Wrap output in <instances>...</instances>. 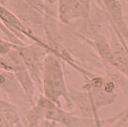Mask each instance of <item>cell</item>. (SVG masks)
<instances>
[{"label":"cell","instance_id":"6da1fadb","mask_svg":"<svg viewBox=\"0 0 128 127\" xmlns=\"http://www.w3.org/2000/svg\"><path fill=\"white\" fill-rule=\"evenodd\" d=\"M41 92L47 98L59 106H61V98L67 103H72L60 58L52 52H50L44 59Z\"/></svg>","mask_w":128,"mask_h":127},{"label":"cell","instance_id":"7a4b0ae2","mask_svg":"<svg viewBox=\"0 0 128 127\" xmlns=\"http://www.w3.org/2000/svg\"><path fill=\"white\" fill-rule=\"evenodd\" d=\"M23 64L39 90L41 91V76L45 56L52 52V47L48 44H38L34 42L32 45H16Z\"/></svg>","mask_w":128,"mask_h":127},{"label":"cell","instance_id":"3957f363","mask_svg":"<svg viewBox=\"0 0 128 127\" xmlns=\"http://www.w3.org/2000/svg\"><path fill=\"white\" fill-rule=\"evenodd\" d=\"M92 0H58V16L61 23L69 24L78 19L90 23Z\"/></svg>","mask_w":128,"mask_h":127},{"label":"cell","instance_id":"277c9868","mask_svg":"<svg viewBox=\"0 0 128 127\" xmlns=\"http://www.w3.org/2000/svg\"><path fill=\"white\" fill-rule=\"evenodd\" d=\"M106 11L109 21L115 30V34L124 42H128V24L123 14V9L120 0H100Z\"/></svg>","mask_w":128,"mask_h":127},{"label":"cell","instance_id":"5b68a950","mask_svg":"<svg viewBox=\"0 0 128 127\" xmlns=\"http://www.w3.org/2000/svg\"><path fill=\"white\" fill-rule=\"evenodd\" d=\"M0 20L6 26L8 31H10L11 32H12L14 34L16 32L21 34L23 36L31 38L34 42L38 43V44H44L40 39L32 36V32L27 29V27L22 23L21 20L14 12H12L9 9H7L1 4H0Z\"/></svg>","mask_w":128,"mask_h":127},{"label":"cell","instance_id":"8992f818","mask_svg":"<svg viewBox=\"0 0 128 127\" xmlns=\"http://www.w3.org/2000/svg\"><path fill=\"white\" fill-rule=\"evenodd\" d=\"M113 52V66L128 78V47L117 34L113 36L110 42Z\"/></svg>","mask_w":128,"mask_h":127},{"label":"cell","instance_id":"52a82bcc","mask_svg":"<svg viewBox=\"0 0 128 127\" xmlns=\"http://www.w3.org/2000/svg\"><path fill=\"white\" fill-rule=\"evenodd\" d=\"M90 31L92 34L94 46L96 48V52L98 53V56L102 58V59L105 63L109 64L110 66H113L114 58H113V52L110 42H108L105 36L98 32L94 26L90 27Z\"/></svg>","mask_w":128,"mask_h":127},{"label":"cell","instance_id":"ba28073f","mask_svg":"<svg viewBox=\"0 0 128 127\" xmlns=\"http://www.w3.org/2000/svg\"><path fill=\"white\" fill-rule=\"evenodd\" d=\"M14 74V76H16L18 84L21 87L23 94L27 98L29 103L32 105L36 102V92L38 87H36L34 80L32 78L31 74H29L26 68L16 71Z\"/></svg>","mask_w":128,"mask_h":127},{"label":"cell","instance_id":"9c48e42d","mask_svg":"<svg viewBox=\"0 0 128 127\" xmlns=\"http://www.w3.org/2000/svg\"><path fill=\"white\" fill-rule=\"evenodd\" d=\"M24 125L21 122L16 106L0 98V126Z\"/></svg>","mask_w":128,"mask_h":127},{"label":"cell","instance_id":"30bf717a","mask_svg":"<svg viewBox=\"0 0 128 127\" xmlns=\"http://www.w3.org/2000/svg\"><path fill=\"white\" fill-rule=\"evenodd\" d=\"M0 88L8 92V94H12L17 91L22 90L20 85L18 84L14 74L8 72L0 68Z\"/></svg>","mask_w":128,"mask_h":127},{"label":"cell","instance_id":"8fae6325","mask_svg":"<svg viewBox=\"0 0 128 127\" xmlns=\"http://www.w3.org/2000/svg\"><path fill=\"white\" fill-rule=\"evenodd\" d=\"M126 122H128V107L118 113L115 116H111L104 120V123L106 124H115V125H123Z\"/></svg>","mask_w":128,"mask_h":127},{"label":"cell","instance_id":"7c38bea8","mask_svg":"<svg viewBox=\"0 0 128 127\" xmlns=\"http://www.w3.org/2000/svg\"><path fill=\"white\" fill-rule=\"evenodd\" d=\"M47 1V3H48L49 5H54L56 2H58V0H46Z\"/></svg>","mask_w":128,"mask_h":127},{"label":"cell","instance_id":"4fadbf2b","mask_svg":"<svg viewBox=\"0 0 128 127\" xmlns=\"http://www.w3.org/2000/svg\"><path fill=\"white\" fill-rule=\"evenodd\" d=\"M126 2H127V4H128V0H126Z\"/></svg>","mask_w":128,"mask_h":127}]
</instances>
